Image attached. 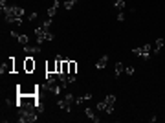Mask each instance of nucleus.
Returning a JSON list of instances; mask_svg holds the SVG:
<instances>
[{
  "label": "nucleus",
  "instance_id": "6",
  "mask_svg": "<svg viewBox=\"0 0 165 123\" xmlns=\"http://www.w3.org/2000/svg\"><path fill=\"white\" fill-rule=\"evenodd\" d=\"M33 70H35V61H33L31 55H28V57L24 59V72H26V74H31Z\"/></svg>",
  "mask_w": 165,
  "mask_h": 123
},
{
  "label": "nucleus",
  "instance_id": "1",
  "mask_svg": "<svg viewBox=\"0 0 165 123\" xmlns=\"http://www.w3.org/2000/svg\"><path fill=\"white\" fill-rule=\"evenodd\" d=\"M37 105H39L37 94H17V101H15V106H17V109L37 112Z\"/></svg>",
  "mask_w": 165,
  "mask_h": 123
},
{
  "label": "nucleus",
  "instance_id": "11",
  "mask_svg": "<svg viewBox=\"0 0 165 123\" xmlns=\"http://www.w3.org/2000/svg\"><path fill=\"white\" fill-rule=\"evenodd\" d=\"M84 114H86V116H88L90 119H92L94 123H99V121H101V118H99V116H97V114H96V112H94L92 109H84Z\"/></svg>",
  "mask_w": 165,
  "mask_h": 123
},
{
  "label": "nucleus",
  "instance_id": "22",
  "mask_svg": "<svg viewBox=\"0 0 165 123\" xmlns=\"http://www.w3.org/2000/svg\"><path fill=\"white\" fill-rule=\"evenodd\" d=\"M13 105H15V103H13L11 99H6V101H4V110H9Z\"/></svg>",
  "mask_w": 165,
  "mask_h": 123
},
{
  "label": "nucleus",
  "instance_id": "28",
  "mask_svg": "<svg viewBox=\"0 0 165 123\" xmlns=\"http://www.w3.org/2000/svg\"><path fill=\"white\" fill-rule=\"evenodd\" d=\"M0 8H2V9L7 8V0H0Z\"/></svg>",
  "mask_w": 165,
  "mask_h": 123
},
{
  "label": "nucleus",
  "instance_id": "3",
  "mask_svg": "<svg viewBox=\"0 0 165 123\" xmlns=\"http://www.w3.org/2000/svg\"><path fill=\"white\" fill-rule=\"evenodd\" d=\"M132 53L140 55L141 59H149V57H151V44H143V46H140V48H134Z\"/></svg>",
  "mask_w": 165,
  "mask_h": 123
},
{
  "label": "nucleus",
  "instance_id": "27",
  "mask_svg": "<svg viewBox=\"0 0 165 123\" xmlns=\"http://www.w3.org/2000/svg\"><path fill=\"white\" fill-rule=\"evenodd\" d=\"M37 17H39V15H37L35 11H33L31 15H28V19H29V20H31V22H33V20H37Z\"/></svg>",
  "mask_w": 165,
  "mask_h": 123
},
{
  "label": "nucleus",
  "instance_id": "2",
  "mask_svg": "<svg viewBox=\"0 0 165 123\" xmlns=\"http://www.w3.org/2000/svg\"><path fill=\"white\" fill-rule=\"evenodd\" d=\"M19 123H35L39 119V114L37 112H31V110H24V109H19Z\"/></svg>",
  "mask_w": 165,
  "mask_h": 123
},
{
  "label": "nucleus",
  "instance_id": "25",
  "mask_svg": "<svg viewBox=\"0 0 165 123\" xmlns=\"http://www.w3.org/2000/svg\"><path fill=\"white\" fill-rule=\"evenodd\" d=\"M50 26H52V19H50V17H48V19H46V20H44V22H42V28H44V29H48V28H50Z\"/></svg>",
  "mask_w": 165,
  "mask_h": 123
},
{
  "label": "nucleus",
  "instance_id": "4",
  "mask_svg": "<svg viewBox=\"0 0 165 123\" xmlns=\"http://www.w3.org/2000/svg\"><path fill=\"white\" fill-rule=\"evenodd\" d=\"M15 64H17L15 57H9V59H7V63L2 64V68H0V74H13V72H15Z\"/></svg>",
  "mask_w": 165,
  "mask_h": 123
},
{
  "label": "nucleus",
  "instance_id": "26",
  "mask_svg": "<svg viewBox=\"0 0 165 123\" xmlns=\"http://www.w3.org/2000/svg\"><path fill=\"white\" fill-rule=\"evenodd\" d=\"M117 20H119V22H123V20H125V13H123V11H119V13H117Z\"/></svg>",
  "mask_w": 165,
  "mask_h": 123
},
{
  "label": "nucleus",
  "instance_id": "13",
  "mask_svg": "<svg viewBox=\"0 0 165 123\" xmlns=\"http://www.w3.org/2000/svg\"><path fill=\"white\" fill-rule=\"evenodd\" d=\"M77 74V63L75 61H68V75H75Z\"/></svg>",
  "mask_w": 165,
  "mask_h": 123
},
{
  "label": "nucleus",
  "instance_id": "10",
  "mask_svg": "<svg viewBox=\"0 0 165 123\" xmlns=\"http://www.w3.org/2000/svg\"><path fill=\"white\" fill-rule=\"evenodd\" d=\"M57 106H59V109H63V110H66V112H70V110H72V105H70L64 98L57 101Z\"/></svg>",
  "mask_w": 165,
  "mask_h": 123
},
{
  "label": "nucleus",
  "instance_id": "15",
  "mask_svg": "<svg viewBox=\"0 0 165 123\" xmlns=\"http://www.w3.org/2000/svg\"><path fill=\"white\" fill-rule=\"evenodd\" d=\"M121 74H125V66H123V63H116V77H119Z\"/></svg>",
  "mask_w": 165,
  "mask_h": 123
},
{
  "label": "nucleus",
  "instance_id": "12",
  "mask_svg": "<svg viewBox=\"0 0 165 123\" xmlns=\"http://www.w3.org/2000/svg\"><path fill=\"white\" fill-rule=\"evenodd\" d=\"M107 64H108V57H107V55H103V57L97 61V63H96V68H97V70H103Z\"/></svg>",
  "mask_w": 165,
  "mask_h": 123
},
{
  "label": "nucleus",
  "instance_id": "9",
  "mask_svg": "<svg viewBox=\"0 0 165 123\" xmlns=\"http://www.w3.org/2000/svg\"><path fill=\"white\" fill-rule=\"evenodd\" d=\"M24 52L28 55H35V53H40V46H24Z\"/></svg>",
  "mask_w": 165,
  "mask_h": 123
},
{
  "label": "nucleus",
  "instance_id": "7",
  "mask_svg": "<svg viewBox=\"0 0 165 123\" xmlns=\"http://www.w3.org/2000/svg\"><path fill=\"white\" fill-rule=\"evenodd\" d=\"M105 103H107V110H105V112H107V114H112V112H114L116 96H114V94H108V96H107V99H105Z\"/></svg>",
  "mask_w": 165,
  "mask_h": 123
},
{
  "label": "nucleus",
  "instance_id": "19",
  "mask_svg": "<svg viewBox=\"0 0 165 123\" xmlns=\"http://www.w3.org/2000/svg\"><path fill=\"white\" fill-rule=\"evenodd\" d=\"M46 83H55V74L46 72Z\"/></svg>",
  "mask_w": 165,
  "mask_h": 123
},
{
  "label": "nucleus",
  "instance_id": "8",
  "mask_svg": "<svg viewBox=\"0 0 165 123\" xmlns=\"http://www.w3.org/2000/svg\"><path fill=\"white\" fill-rule=\"evenodd\" d=\"M59 8H61V2H59V0H53V4L48 8V17H50V19H53V17H55V13H57V9H59Z\"/></svg>",
  "mask_w": 165,
  "mask_h": 123
},
{
  "label": "nucleus",
  "instance_id": "5",
  "mask_svg": "<svg viewBox=\"0 0 165 123\" xmlns=\"http://www.w3.org/2000/svg\"><path fill=\"white\" fill-rule=\"evenodd\" d=\"M33 33H35V37H37V44H42L44 40H46V33H48V29H44L42 26H39V28H35V29H33Z\"/></svg>",
  "mask_w": 165,
  "mask_h": 123
},
{
  "label": "nucleus",
  "instance_id": "21",
  "mask_svg": "<svg viewBox=\"0 0 165 123\" xmlns=\"http://www.w3.org/2000/svg\"><path fill=\"white\" fill-rule=\"evenodd\" d=\"M28 40H29V37H28V35H19V42H20V44H24V46H26V44H28Z\"/></svg>",
  "mask_w": 165,
  "mask_h": 123
},
{
  "label": "nucleus",
  "instance_id": "18",
  "mask_svg": "<svg viewBox=\"0 0 165 123\" xmlns=\"http://www.w3.org/2000/svg\"><path fill=\"white\" fill-rule=\"evenodd\" d=\"M114 6H116L119 11H123V8H125V0H116V2H114Z\"/></svg>",
  "mask_w": 165,
  "mask_h": 123
},
{
  "label": "nucleus",
  "instance_id": "20",
  "mask_svg": "<svg viewBox=\"0 0 165 123\" xmlns=\"http://www.w3.org/2000/svg\"><path fill=\"white\" fill-rule=\"evenodd\" d=\"M96 109L101 110V112H105V110H107V103H105V101H99V103L96 105Z\"/></svg>",
  "mask_w": 165,
  "mask_h": 123
},
{
  "label": "nucleus",
  "instance_id": "23",
  "mask_svg": "<svg viewBox=\"0 0 165 123\" xmlns=\"http://www.w3.org/2000/svg\"><path fill=\"white\" fill-rule=\"evenodd\" d=\"M134 72H136V70H134V66H125V74L127 75H134Z\"/></svg>",
  "mask_w": 165,
  "mask_h": 123
},
{
  "label": "nucleus",
  "instance_id": "16",
  "mask_svg": "<svg viewBox=\"0 0 165 123\" xmlns=\"http://www.w3.org/2000/svg\"><path fill=\"white\" fill-rule=\"evenodd\" d=\"M64 99H66V101H68L70 105H75V99H77V98L73 96L72 92H68V94H64Z\"/></svg>",
  "mask_w": 165,
  "mask_h": 123
},
{
  "label": "nucleus",
  "instance_id": "17",
  "mask_svg": "<svg viewBox=\"0 0 165 123\" xmlns=\"http://www.w3.org/2000/svg\"><path fill=\"white\" fill-rule=\"evenodd\" d=\"M46 72L57 74V72H55V61H52V63H48V64H46Z\"/></svg>",
  "mask_w": 165,
  "mask_h": 123
},
{
  "label": "nucleus",
  "instance_id": "14",
  "mask_svg": "<svg viewBox=\"0 0 165 123\" xmlns=\"http://www.w3.org/2000/svg\"><path fill=\"white\" fill-rule=\"evenodd\" d=\"M163 44H165V40H163V39H158V40L154 42V48H152V50H154V53H160V52H161Z\"/></svg>",
  "mask_w": 165,
  "mask_h": 123
},
{
  "label": "nucleus",
  "instance_id": "24",
  "mask_svg": "<svg viewBox=\"0 0 165 123\" xmlns=\"http://www.w3.org/2000/svg\"><path fill=\"white\" fill-rule=\"evenodd\" d=\"M73 4H75L73 0H64V8H66V9H72V8H73Z\"/></svg>",
  "mask_w": 165,
  "mask_h": 123
}]
</instances>
